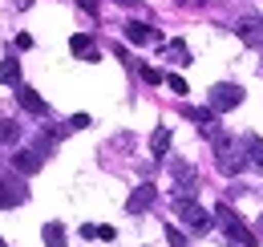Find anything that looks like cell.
<instances>
[{
	"label": "cell",
	"mask_w": 263,
	"mask_h": 247,
	"mask_svg": "<svg viewBox=\"0 0 263 247\" xmlns=\"http://www.w3.org/2000/svg\"><path fill=\"white\" fill-rule=\"evenodd\" d=\"M12 142H21V126L12 118H0V146H12Z\"/></svg>",
	"instance_id": "9a60e30c"
},
{
	"label": "cell",
	"mask_w": 263,
	"mask_h": 247,
	"mask_svg": "<svg viewBox=\"0 0 263 247\" xmlns=\"http://www.w3.org/2000/svg\"><path fill=\"white\" fill-rule=\"evenodd\" d=\"M138 73H142V81H150V85H158V81H162V73H158L154 65H142Z\"/></svg>",
	"instance_id": "ac0fdd59"
},
{
	"label": "cell",
	"mask_w": 263,
	"mask_h": 247,
	"mask_svg": "<svg viewBox=\"0 0 263 247\" xmlns=\"http://www.w3.org/2000/svg\"><path fill=\"white\" fill-rule=\"evenodd\" d=\"M166 57L174 65H191V49H186L182 41H170V45H166Z\"/></svg>",
	"instance_id": "2e32d148"
},
{
	"label": "cell",
	"mask_w": 263,
	"mask_h": 247,
	"mask_svg": "<svg viewBox=\"0 0 263 247\" xmlns=\"http://www.w3.org/2000/svg\"><path fill=\"white\" fill-rule=\"evenodd\" d=\"M21 203H29V183L21 174H0V207L8 211V207H21Z\"/></svg>",
	"instance_id": "277c9868"
},
{
	"label": "cell",
	"mask_w": 263,
	"mask_h": 247,
	"mask_svg": "<svg viewBox=\"0 0 263 247\" xmlns=\"http://www.w3.org/2000/svg\"><path fill=\"white\" fill-rule=\"evenodd\" d=\"M166 239H170V247H186V235H182L174 223H166Z\"/></svg>",
	"instance_id": "e0dca14e"
},
{
	"label": "cell",
	"mask_w": 263,
	"mask_h": 247,
	"mask_svg": "<svg viewBox=\"0 0 263 247\" xmlns=\"http://www.w3.org/2000/svg\"><path fill=\"white\" fill-rule=\"evenodd\" d=\"M85 126H89V114H73L65 122V130H85Z\"/></svg>",
	"instance_id": "d6986e66"
},
{
	"label": "cell",
	"mask_w": 263,
	"mask_h": 247,
	"mask_svg": "<svg viewBox=\"0 0 263 247\" xmlns=\"http://www.w3.org/2000/svg\"><path fill=\"white\" fill-rule=\"evenodd\" d=\"M0 247H4V239H0Z\"/></svg>",
	"instance_id": "d4e9b609"
},
{
	"label": "cell",
	"mask_w": 263,
	"mask_h": 247,
	"mask_svg": "<svg viewBox=\"0 0 263 247\" xmlns=\"http://www.w3.org/2000/svg\"><path fill=\"white\" fill-rule=\"evenodd\" d=\"M166 85H170L174 93H191V90H186V81H182L178 73H170V77H166Z\"/></svg>",
	"instance_id": "ffe728a7"
},
{
	"label": "cell",
	"mask_w": 263,
	"mask_h": 247,
	"mask_svg": "<svg viewBox=\"0 0 263 247\" xmlns=\"http://www.w3.org/2000/svg\"><path fill=\"white\" fill-rule=\"evenodd\" d=\"M69 49H73L77 57H89V53H93V37H89V32H73V37H69Z\"/></svg>",
	"instance_id": "4fadbf2b"
},
{
	"label": "cell",
	"mask_w": 263,
	"mask_h": 247,
	"mask_svg": "<svg viewBox=\"0 0 263 247\" xmlns=\"http://www.w3.org/2000/svg\"><path fill=\"white\" fill-rule=\"evenodd\" d=\"M126 41H130V45H158L162 32L150 29V25H142V21H130V25H126Z\"/></svg>",
	"instance_id": "52a82bcc"
},
{
	"label": "cell",
	"mask_w": 263,
	"mask_h": 247,
	"mask_svg": "<svg viewBox=\"0 0 263 247\" xmlns=\"http://www.w3.org/2000/svg\"><path fill=\"white\" fill-rule=\"evenodd\" d=\"M259 239H263V219H259Z\"/></svg>",
	"instance_id": "cb8c5ba5"
},
{
	"label": "cell",
	"mask_w": 263,
	"mask_h": 247,
	"mask_svg": "<svg viewBox=\"0 0 263 247\" xmlns=\"http://www.w3.org/2000/svg\"><path fill=\"white\" fill-rule=\"evenodd\" d=\"M243 154L251 158V166H259V170H263V138H259V134H247V138H243Z\"/></svg>",
	"instance_id": "30bf717a"
},
{
	"label": "cell",
	"mask_w": 263,
	"mask_h": 247,
	"mask_svg": "<svg viewBox=\"0 0 263 247\" xmlns=\"http://www.w3.org/2000/svg\"><path fill=\"white\" fill-rule=\"evenodd\" d=\"M154 199H158L154 183H142V186H134V195L126 199V211H130V215H142V211H150V207H154Z\"/></svg>",
	"instance_id": "5b68a950"
},
{
	"label": "cell",
	"mask_w": 263,
	"mask_h": 247,
	"mask_svg": "<svg viewBox=\"0 0 263 247\" xmlns=\"http://www.w3.org/2000/svg\"><path fill=\"white\" fill-rule=\"evenodd\" d=\"M215 219H219V227L227 231V243L231 247H255V243H259V231H251L243 219L235 215L231 203H215Z\"/></svg>",
	"instance_id": "6da1fadb"
},
{
	"label": "cell",
	"mask_w": 263,
	"mask_h": 247,
	"mask_svg": "<svg viewBox=\"0 0 263 247\" xmlns=\"http://www.w3.org/2000/svg\"><path fill=\"white\" fill-rule=\"evenodd\" d=\"M12 166H16V174L25 179V174H36V170L45 166V158H41V150H16V154H12Z\"/></svg>",
	"instance_id": "ba28073f"
},
{
	"label": "cell",
	"mask_w": 263,
	"mask_h": 247,
	"mask_svg": "<svg viewBox=\"0 0 263 247\" xmlns=\"http://www.w3.org/2000/svg\"><path fill=\"white\" fill-rule=\"evenodd\" d=\"M174 215L182 219L195 235H206V231H211V223H215V211H206V207L195 203V199H174Z\"/></svg>",
	"instance_id": "7a4b0ae2"
},
{
	"label": "cell",
	"mask_w": 263,
	"mask_h": 247,
	"mask_svg": "<svg viewBox=\"0 0 263 247\" xmlns=\"http://www.w3.org/2000/svg\"><path fill=\"white\" fill-rule=\"evenodd\" d=\"M77 4H81L85 12H98V0H77Z\"/></svg>",
	"instance_id": "7402d4cb"
},
{
	"label": "cell",
	"mask_w": 263,
	"mask_h": 247,
	"mask_svg": "<svg viewBox=\"0 0 263 247\" xmlns=\"http://www.w3.org/2000/svg\"><path fill=\"white\" fill-rule=\"evenodd\" d=\"M98 239H118V231H114L109 223H101V227H98Z\"/></svg>",
	"instance_id": "44dd1931"
},
{
	"label": "cell",
	"mask_w": 263,
	"mask_h": 247,
	"mask_svg": "<svg viewBox=\"0 0 263 247\" xmlns=\"http://www.w3.org/2000/svg\"><path fill=\"white\" fill-rule=\"evenodd\" d=\"M21 81V61L16 57H4L0 61V85H16Z\"/></svg>",
	"instance_id": "8fae6325"
},
{
	"label": "cell",
	"mask_w": 263,
	"mask_h": 247,
	"mask_svg": "<svg viewBox=\"0 0 263 247\" xmlns=\"http://www.w3.org/2000/svg\"><path fill=\"white\" fill-rule=\"evenodd\" d=\"M45 243L49 247H65V223H45Z\"/></svg>",
	"instance_id": "5bb4252c"
},
{
	"label": "cell",
	"mask_w": 263,
	"mask_h": 247,
	"mask_svg": "<svg viewBox=\"0 0 263 247\" xmlns=\"http://www.w3.org/2000/svg\"><path fill=\"white\" fill-rule=\"evenodd\" d=\"M150 150H154V158H166V150H170V126H158V130H154Z\"/></svg>",
	"instance_id": "7c38bea8"
},
{
	"label": "cell",
	"mask_w": 263,
	"mask_h": 247,
	"mask_svg": "<svg viewBox=\"0 0 263 247\" xmlns=\"http://www.w3.org/2000/svg\"><path fill=\"white\" fill-rule=\"evenodd\" d=\"M16 97H21V105H25V110H29L33 118H45V114H49L45 97H41V93H36L33 85H21V90H16Z\"/></svg>",
	"instance_id": "9c48e42d"
},
{
	"label": "cell",
	"mask_w": 263,
	"mask_h": 247,
	"mask_svg": "<svg viewBox=\"0 0 263 247\" xmlns=\"http://www.w3.org/2000/svg\"><path fill=\"white\" fill-rule=\"evenodd\" d=\"M239 105H243V85H235V81H219V85L206 90V110L211 114H227V110H239Z\"/></svg>",
	"instance_id": "3957f363"
},
{
	"label": "cell",
	"mask_w": 263,
	"mask_h": 247,
	"mask_svg": "<svg viewBox=\"0 0 263 247\" xmlns=\"http://www.w3.org/2000/svg\"><path fill=\"white\" fill-rule=\"evenodd\" d=\"M235 32H239V41H243V45L263 49V21H259V16H243V21L235 25Z\"/></svg>",
	"instance_id": "8992f818"
},
{
	"label": "cell",
	"mask_w": 263,
	"mask_h": 247,
	"mask_svg": "<svg viewBox=\"0 0 263 247\" xmlns=\"http://www.w3.org/2000/svg\"><path fill=\"white\" fill-rule=\"evenodd\" d=\"M16 8H33V0H16Z\"/></svg>",
	"instance_id": "603a6c76"
}]
</instances>
